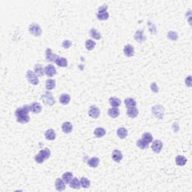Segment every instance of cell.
Here are the masks:
<instances>
[{"label": "cell", "instance_id": "1", "mask_svg": "<svg viewBox=\"0 0 192 192\" xmlns=\"http://www.w3.org/2000/svg\"><path fill=\"white\" fill-rule=\"evenodd\" d=\"M30 111V106L29 105H24L23 107H20L16 110L15 111V116L17 117V122L22 124H26L29 122V116L28 113Z\"/></svg>", "mask_w": 192, "mask_h": 192}, {"label": "cell", "instance_id": "2", "mask_svg": "<svg viewBox=\"0 0 192 192\" xmlns=\"http://www.w3.org/2000/svg\"><path fill=\"white\" fill-rule=\"evenodd\" d=\"M50 155H51V153H50V149L45 148L40 151L38 154L36 155L35 156V161L38 164H42L44 161L49 159L50 157Z\"/></svg>", "mask_w": 192, "mask_h": 192}, {"label": "cell", "instance_id": "3", "mask_svg": "<svg viewBox=\"0 0 192 192\" xmlns=\"http://www.w3.org/2000/svg\"><path fill=\"white\" fill-rule=\"evenodd\" d=\"M41 100L44 102L45 105L47 106H53L55 104V100L54 98V96L52 95L51 92H46L44 95H41Z\"/></svg>", "mask_w": 192, "mask_h": 192}, {"label": "cell", "instance_id": "4", "mask_svg": "<svg viewBox=\"0 0 192 192\" xmlns=\"http://www.w3.org/2000/svg\"><path fill=\"white\" fill-rule=\"evenodd\" d=\"M107 6L106 5L101 6L98 8L97 14V17L99 20H106L109 17V14L107 11Z\"/></svg>", "mask_w": 192, "mask_h": 192}, {"label": "cell", "instance_id": "5", "mask_svg": "<svg viewBox=\"0 0 192 192\" xmlns=\"http://www.w3.org/2000/svg\"><path fill=\"white\" fill-rule=\"evenodd\" d=\"M152 112L153 115L159 119H162L165 114V109L161 105H155L152 108Z\"/></svg>", "mask_w": 192, "mask_h": 192}, {"label": "cell", "instance_id": "6", "mask_svg": "<svg viewBox=\"0 0 192 192\" xmlns=\"http://www.w3.org/2000/svg\"><path fill=\"white\" fill-rule=\"evenodd\" d=\"M29 31L30 34L35 37H39L41 35V29L38 23H32L29 27Z\"/></svg>", "mask_w": 192, "mask_h": 192}, {"label": "cell", "instance_id": "7", "mask_svg": "<svg viewBox=\"0 0 192 192\" xmlns=\"http://www.w3.org/2000/svg\"><path fill=\"white\" fill-rule=\"evenodd\" d=\"M26 77H27L28 81L31 84H32V85L36 86L39 83V80H38V77L36 76L35 73L32 72V71H30V70L27 71Z\"/></svg>", "mask_w": 192, "mask_h": 192}, {"label": "cell", "instance_id": "8", "mask_svg": "<svg viewBox=\"0 0 192 192\" xmlns=\"http://www.w3.org/2000/svg\"><path fill=\"white\" fill-rule=\"evenodd\" d=\"M89 116L93 119H97L100 116V110L96 106H91L89 110Z\"/></svg>", "mask_w": 192, "mask_h": 192}, {"label": "cell", "instance_id": "9", "mask_svg": "<svg viewBox=\"0 0 192 192\" xmlns=\"http://www.w3.org/2000/svg\"><path fill=\"white\" fill-rule=\"evenodd\" d=\"M163 148V143L161 140H155L153 143L152 145V149L153 150V152L155 153H159L161 151Z\"/></svg>", "mask_w": 192, "mask_h": 192}, {"label": "cell", "instance_id": "10", "mask_svg": "<svg viewBox=\"0 0 192 192\" xmlns=\"http://www.w3.org/2000/svg\"><path fill=\"white\" fill-rule=\"evenodd\" d=\"M44 71H45L46 75L49 77H52L56 74V68L54 66H52V65H48L47 66H46Z\"/></svg>", "mask_w": 192, "mask_h": 192}, {"label": "cell", "instance_id": "11", "mask_svg": "<svg viewBox=\"0 0 192 192\" xmlns=\"http://www.w3.org/2000/svg\"><path fill=\"white\" fill-rule=\"evenodd\" d=\"M55 186L56 190L59 191H62L65 190V188H66V183H65V182H64L62 179L58 178L56 179V180Z\"/></svg>", "mask_w": 192, "mask_h": 192}, {"label": "cell", "instance_id": "12", "mask_svg": "<svg viewBox=\"0 0 192 192\" xmlns=\"http://www.w3.org/2000/svg\"><path fill=\"white\" fill-rule=\"evenodd\" d=\"M46 60L48 62H55V60L58 58V56L56 55L55 54L52 53V50L50 48L46 50Z\"/></svg>", "mask_w": 192, "mask_h": 192}, {"label": "cell", "instance_id": "13", "mask_svg": "<svg viewBox=\"0 0 192 192\" xmlns=\"http://www.w3.org/2000/svg\"><path fill=\"white\" fill-rule=\"evenodd\" d=\"M112 159L116 163L120 162L122 159V154L119 150L115 149V150H113V153H112Z\"/></svg>", "mask_w": 192, "mask_h": 192}, {"label": "cell", "instance_id": "14", "mask_svg": "<svg viewBox=\"0 0 192 192\" xmlns=\"http://www.w3.org/2000/svg\"><path fill=\"white\" fill-rule=\"evenodd\" d=\"M123 52H124V54H125V55L126 56H128V57H131L134 54V49L130 44H127L126 46H125L124 50H123Z\"/></svg>", "mask_w": 192, "mask_h": 192}, {"label": "cell", "instance_id": "15", "mask_svg": "<svg viewBox=\"0 0 192 192\" xmlns=\"http://www.w3.org/2000/svg\"><path fill=\"white\" fill-rule=\"evenodd\" d=\"M42 110V107L39 103L38 102H34L32 104L30 105V111L32 112L33 113L38 114V113H41V111Z\"/></svg>", "mask_w": 192, "mask_h": 192}, {"label": "cell", "instance_id": "16", "mask_svg": "<svg viewBox=\"0 0 192 192\" xmlns=\"http://www.w3.org/2000/svg\"><path fill=\"white\" fill-rule=\"evenodd\" d=\"M62 129L65 134H70L73 130V126H72V123L69 122H64L62 125Z\"/></svg>", "mask_w": 192, "mask_h": 192}, {"label": "cell", "instance_id": "17", "mask_svg": "<svg viewBox=\"0 0 192 192\" xmlns=\"http://www.w3.org/2000/svg\"><path fill=\"white\" fill-rule=\"evenodd\" d=\"M55 63L58 66L62 68H65L68 66V61L66 58L60 57L58 56V58L55 60Z\"/></svg>", "mask_w": 192, "mask_h": 192}, {"label": "cell", "instance_id": "18", "mask_svg": "<svg viewBox=\"0 0 192 192\" xmlns=\"http://www.w3.org/2000/svg\"><path fill=\"white\" fill-rule=\"evenodd\" d=\"M34 69H35V73L39 77H43L45 74V71H44L41 64H36Z\"/></svg>", "mask_w": 192, "mask_h": 192}, {"label": "cell", "instance_id": "19", "mask_svg": "<svg viewBox=\"0 0 192 192\" xmlns=\"http://www.w3.org/2000/svg\"><path fill=\"white\" fill-rule=\"evenodd\" d=\"M70 187L74 189H80V186H81V185H80V181L78 180V179L76 178V177H74L72 179L71 182L69 183Z\"/></svg>", "mask_w": 192, "mask_h": 192}, {"label": "cell", "instance_id": "20", "mask_svg": "<svg viewBox=\"0 0 192 192\" xmlns=\"http://www.w3.org/2000/svg\"><path fill=\"white\" fill-rule=\"evenodd\" d=\"M99 163H100V160H99L98 158H96V157H93L92 159H89L87 161V164L90 167H97L99 165Z\"/></svg>", "mask_w": 192, "mask_h": 192}, {"label": "cell", "instance_id": "21", "mask_svg": "<svg viewBox=\"0 0 192 192\" xmlns=\"http://www.w3.org/2000/svg\"><path fill=\"white\" fill-rule=\"evenodd\" d=\"M134 39L136 40L137 42H139V43H143L145 40H146V38H145V36L143 35V32L140 31V30H138V31H137V32H135Z\"/></svg>", "mask_w": 192, "mask_h": 192}, {"label": "cell", "instance_id": "22", "mask_svg": "<svg viewBox=\"0 0 192 192\" xmlns=\"http://www.w3.org/2000/svg\"><path fill=\"white\" fill-rule=\"evenodd\" d=\"M138 113L139 111L136 108V107L128 108V110H127V115L130 118H135V117H137V115H138Z\"/></svg>", "mask_w": 192, "mask_h": 192}, {"label": "cell", "instance_id": "23", "mask_svg": "<svg viewBox=\"0 0 192 192\" xmlns=\"http://www.w3.org/2000/svg\"><path fill=\"white\" fill-rule=\"evenodd\" d=\"M45 137L48 140H54L56 138V132L54 129H48L45 132Z\"/></svg>", "mask_w": 192, "mask_h": 192}, {"label": "cell", "instance_id": "24", "mask_svg": "<svg viewBox=\"0 0 192 192\" xmlns=\"http://www.w3.org/2000/svg\"><path fill=\"white\" fill-rule=\"evenodd\" d=\"M176 164L178 166H184L187 163V159L183 155H178L176 157Z\"/></svg>", "mask_w": 192, "mask_h": 192}, {"label": "cell", "instance_id": "25", "mask_svg": "<svg viewBox=\"0 0 192 192\" xmlns=\"http://www.w3.org/2000/svg\"><path fill=\"white\" fill-rule=\"evenodd\" d=\"M108 115L111 117V118H117V117L119 116V110L118 108L116 107H113V108H110V109L108 110Z\"/></svg>", "mask_w": 192, "mask_h": 192}, {"label": "cell", "instance_id": "26", "mask_svg": "<svg viewBox=\"0 0 192 192\" xmlns=\"http://www.w3.org/2000/svg\"><path fill=\"white\" fill-rule=\"evenodd\" d=\"M70 100H71V97H70L69 95L68 94H62V95H60V101L62 104L66 105L70 102Z\"/></svg>", "mask_w": 192, "mask_h": 192}, {"label": "cell", "instance_id": "27", "mask_svg": "<svg viewBox=\"0 0 192 192\" xmlns=\"http://www.w3.org/2000/svg\"><path fill=\"white\" fill-rule=\"evenodd\" d=\"M117 136L120 139H125L128 136V131L125 128H119L117 130Z\"/></svg>", "mask_w": 192, "mask_h": 192}, {"label": "cell", "instance_id": "28", "mask_svg": "<svg viewBox=\"0 0 192 192\" xmlns=\"http://www.w3.org/2000/svg\"><path fill=\"white\" fill-rule=\"evenodd\" d=\"M73 179V174L71 172H66L62 175V180L66 184H69L71 180Z\"/></svg>", "mask_w": 192, "mask_h": 192}, {"label": "cell", "instance_id": "29", "mask_svg": "<svg viewBox=\"0 0 192 192\" xmlns=\"http://www.w3.org/2000/svg\"><path fill=\"white\" fill-rule=\"evenodd\" d=\"M94 134L96 137H104L105 134H106V130L104 128H98L94 131Z\"/></svg>", "mask_w": 192, "mask_h": 192}, {"label": "cell", "instance_id": "30", "mask_svg": "<svg viewBox=\"0 0 192 192\" xmlns=\"http://www.w3.org/2000/svg\"><path fill=\"white\" fill-rule=\"evenodd\" d=\"M89 34H90V36H91L92 38H93L94 39L96 40L101 39V34H100V32H99L97 29H95L94 28L91 29L90 32H89Z\"/></svg>", "mask_w": 192, "mask_h": 192}, {"label": "cell", "instance_id": "31", "mask_svg": "<svg viewBox=\"0 0 192 192\" xmlns=\"http://www.w3.org/2000/svg\"><path fill=\"white\" fill-rule=\"evenodd\" d=\"M125 104L128 108H131V107H134L137 105V102L133 98H126L125 100Z\"/></svg>", "mask_w": 192, "mask_h": 192}, {"label": "cell", "instance_id": "32", "mask_svg": "<svg viewBox=\"0 0 192 192\" xmlns=\"http://www.w3.org/2000/svg\"><path fill=\"white\" fill-rule=\"evenodd\" d=\"M109 102L113 107H118L121 105V100L117 98H110L109 99Z\"/></svg>", "mask_w": 192, "mask_h": 192}, {"label": "cell", "instance_id": "33", "mask_svg": "<svg viewBox=\"0 0 192 192\" xmlns=\"http://www.w3.org/2000/svg\"><path fill=\"white\" fill-rule=\"evenodd\" d=\"M142 140L147 143H151V142H153V135L151 134L150 133H144V134L142 135Z\"/></svg>", "mask_w": 192, "mask_h": 192}, {"label": "cell", "instance_id": "34", "mask_svg": "<svg viewBox=\"0 0 192 192\" xmlns=\"http://www.w3.org/2000/svg\"><path fill=\"white\" fill-rule=\"evenodd\" d=\"M46 89H47V90H51V89H54L56 86V81L54 80H47V81H46V84H45Z\"/></svg>", "mask_w": 192, "mask_h": 192}, {"label": "cell", "instance_id": "35", "mask_svg": "<svg viewBox=\"0 0 192 192\" xmlns=\"http://www.w3.org/2000/svg\"><path fill=\"white\" fill-rule=\"evenodd\" d=\"M95 47V42L93 40L88 39L86 41V48L88 50H92Z\"/></svg>", "mask_w": 192, "mask_h": 192}, {"label": "cell", "instance_id": "36", "mask_svg": "<svg viewBox=\"0 0 192 192\" xmlns=\"http://www.w3.org/2000/svg\"><path fill=\"white\" fill-rule=\"evenodd\" d=\"M80 185L84 188H88L90 186V181L86 177H82L80 179Z\"/></svg>", "mask_w": 192, "mask_h": 192}, {"label": "cell", "instance_id": "37", "mask_svg": "<svg viewBox=\"0 0 192 192\" xmlns=\"http://www.w3.org/2000/svg\"><path fill=\"white\" fill-rule=\"evenodd\" d=\"M137 146L141 149H146L149 147V143H146L143 140H139L137 142Z\"/></svg>", "mask_w": 192, "mask_h": 192}, {"label": "cell", "instance_id": "38", "mask_svg": "<svg viewBox=\"0 0 192 192\" xmlns=\"http://www.w3.org/2000/svg\"><path fill=\"white\" fill-rule=\"evenodd\" d=\"M167 38L169 39L172 40V41H176V40L178 39V35L176 32H169L168 34H167Z\"/></svg>", "mask_w": 192, "mask_h": 192}, {"label": "cell", "instance_id": "39", "mask_svg": "<svg viewBox=\"0 0 192 192\" xmlns=\"http://www.w3.org/2000/svg\"><path fill=\"white\" fill-rule=\"evenodd\" d=\"M72 45V41H69V40H65V41L62 42V47H63L65 49H68Z\"/></svg>", "mask_w": 192, "mask_h": 192}, {"label": "cell", "instance_id": "40", "mask_svg": "<svg viewBox=\"0 0 192 192\" xmlns=\"http://www.w3.org/2000/svg\"><path fill=\"white\" fill-rule=\"evenodd\" d=\"M151 89H152V91H153V92H155V93L159 92V86H158V85H157V83H152V84H151Z\"/></svg>", "mask_w": 192, "mask_h": 192}, {"label": "cell", "instance_id": "41", "mask_svg": "<svg viewBox=\"0 0 192 192\" xmlns=\"http://www.w3.org/2000/svg\"><path fill=\"white\" fill-rule=\"evenodd\" d=\"M185 84L188 86V87L191 86V76H188L185 79Z\"/></svg>", "mask_w": 192, "mask_h": 192}]
</instances>
